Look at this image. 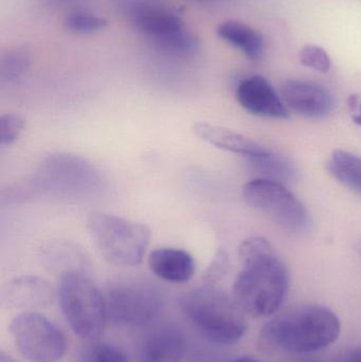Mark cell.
Listing matches in <instances>:
<instances>
[{
	"label": "cell",
	"instance_id": "obj_1",
	"mask_svg": "<svg viewBox=\"0 0 361 362\" xmlns=\"http://www.w3.org/2000/svg\"><path fill=\"white\" fill-rule=\"evenodd\" d=\"M243 268L233 284V298L246 314L264 318L275 314L290 289V272L268 240L250 238L239 248Z\"/></svg>",
	"mask_w": 361,
	"mask_h": 362
},
{
	"label": "cell",
	"instance_id": "obj_2",
	"mask_svg": "<svg viewBox=\"0 0 361 362\" xmlns=\"http://www.w3.org/2000/svg\"><path fill=\"white\" fill-rule=\"evenodd\" d=\"M180 306L197 331L214 344L231 346L245 335L246 313L235 298L212 284L187 293Z\"/></svg>",
	"mask_w": 361,
	"mask_h": 362
},
{
	"label": "cell",
	"instance_id": "obj_3",
	"mask_svg": "<svg viewBox=\"0 0 361 362\" xmlns=\"http://www.w3.org/2000/svg\"><path fill=\"white\" fill-rule=\"evenodd\" d=\"M337 315L324 306H304L267 323L263 335L278 348L295 353L317 352L341 336Z\"/></svg>",
	"mask_w": 361,
	"mask_h": 362
},
{
	"label": "cell",
	"instance_id": "obj_4",
	"mask_svg": "<svg viewBox=\"0 0 361 362\" xmlns=\"http://www.w3.org/2000/svg\"><path fill=\"white\" fill-rule=\"evenodd\" d=\"M123 10L134 29L159 50L182 57L199 50V38L170 6L156 0H127Z\"/></svg>",
	"mask_w": 361,
	"mask_h": 362
},
{
	"label": "cell",
	"instance_id": "obj_5",
	"mask_svg": "<svg viewBox=\"0 0 361 362\" xmlns=\"http://www.w3.org/2000/svg\"><path fill=\"white\" fill-rule=\"evenodd\" d=\"M87 229L100 255L112 265H138L150 245L148 226L101 211L89 213Z\"/></svg>",
	"mask_w": 361,
	"mask_h": 362
},
{
	"label": "cell",
	"instance_id": "obj_6",
	"mask_svg": "<svg viewBox=\"0 0 361 362\" xmlns=\"http://www.w3.org/2000/svg\"><path fill=\"white\" fill-rule=\"evenodd\" d=\"M59 300L74 334L83 339H93L103 333L108 317L107 300L86 274L78 270L63 272Z\"/></svg>",
	"mask_w": 361,
	"mask_h": 362
},
{
	"label": "cell",
	"instance_id": "obj_7",
	"mask_svg": "<svg viewBox=\"0 0 361 362\" xmlns=\"http://www.w3.org/2000/svg\"><path fill=\"white\" fill-rule=\"evenodd\" d=\"M244 197L252 208L271 217L283 229L302 233L311 226L304 204L284 183L265 178L250 180L244 185Z\"/></svg>",
	"mask_w": 361,
	"mask_h": 362
},
{
	"label": "cell",
	"instance_id": "obj_8",
	"mask_svg": "<svg viewBox=\"0 0 361 362\" xmlns=\"http://www.w3.org/2000/svg\"><path fill=\"white\" fill-rule=\"evenodd\" d=\"M10 333L17 350L29 362H57L67 350L61 329L38 313L17 315L11 322Z\"/></svg>",
	"mask_w": 361,
	"mask_h": 362
},
{
	"label": "cell",
	"instance_id": "obj_9",
	"mask_svg": "<svg viewBox=\"0 0 361 362\" xmlns=\"http://www.w3.org/2000/svg\"><path fill=\"white\" fill-rule=\"evenodd\" d=\"M108 317L123 325H140L154 319L160 312L158 293L143 285H122L108 295Z\"/></svg>",
	"mask_w": 361,
	"mask_h": 362
},
{
	"label": "cell",
	"instance_id": "obj_10",
	"mask_svg": "<svg viewBox=\"0 0 361 362\" xmlns=\"http://www.w3.org/2000/svg\"><path fill=\"white\" fill-rule=\"evenodd\" d=\"M281 97L288 110L305 118H324L334 107L329 89L313 81H285L281 86Z\"/></svg>",
	"mask_w": 361,
	"mask_h": 362
},
{
	"label": "cell",
	"instance_id": "obj_11",
	"mask_svg": "<svg viewBox=\"0 0 361 362\" xmlns=\"http://www.w3.org/2000/svg\"><path fill=\"white\" fill-rule=\"evenodd\" d=\"M237 100L239 105L250 114L271 119H288L290 110L281 95L262 76L244 78L237 87Z\"/></svg>",
	"mask_w": 361,
	"mask_h": 362
},
{
	"label": "cell",
	"instance_id": "obj_12",
	"mask_svg": "<svg viewBox=\"0 0 361 362\" xmlns=\"http://www.w3.org/2000/svg\"><path fill=\"white\" fill-rule=\"evenodd\" d=\"M40 180L49 187L61 191H84L91 189L97 180V172L83 159L69 155L51 157L40 169Z\"/></svg>",
	"mask_w": 361,
	"mask_h": 362
},
{
	"label": "cell",
	"instance_id": "obj_13",
	"mask_svg": "<svg viewBox=\"0 0 361 362\" xmlns=\"http://www.w3.org/2000/svg\"><path fill=\"white\" fill-rule=\"evenodd\" d=\"M150 272L161 280L186 283L194 276L196 264L190 253L182 249L157 248L148 257Z\"/></svg>",
	"mask_w": 361,
	"mask_h": 362
},
{
	"label": "cell",
	"instance_id": "obj_14",
	"mask_svg": "<svg viewBox=\"0 0 361 362\" xmlns=\"http://www.w3.org/2000/svg\"><path fill=\"white\" fill-rule=\"evenodd\" d=\"M193 133L215 148L241 155L248 159L262 154L267 150L241 134L207 122L194 123Z\"/></svg>",
	"mask_w": 361,
	"mask_h": 362
},
{
	"label": "cell",
	"instance_id": "obj_15",
	"mask_svg": "<svg viewBox=\"0 0 361 362\" xmlns=\"http://www.w3.org/2000/svg\"><path fill=\"white\" fill-rule=\"evenodd\" d=\"M51 288L37 276H21L8 282L1 293L2 303L8 308H33L48 303Z\"/></svg>",
	"mask_w": 361,
	"mask_h": 362
},
{
	"label": "cell",
	"instance_id": "obj_16",
	"mask_svg": "<svg viewBox=\"0 0 361 362\" xmlns=\"http://www.w3.org/2000/svg\"><path fill=\"white\" fill-rule=\"evenodd\" d=\"M186 350V340L176 329H163L153 334L140 353V362H180Z\"/></svg>",
	"mask_w": 361,
	"mask_h": 362
},
{
	"label": "cell",
	"instance_id": "obj_17",
	"mask_svg": "<svg viewBox=\"0 0 361 362\" xmlns=\"http://www.w3.org/2000/svg\"><path fill=\"white\" fill-rule=\"evenodd\" d=\"M216 33L220 40L243 53L250 61H259L264 54V36L246 23L224 21L218 25Z\"/></svg>",
	"mask_w": 361,
	"mask_h": 362
},
{
	"label": "cell",
	"instance_id": "obj_18",
	"mask_svg": "<svg viewBox=\"0 0 361 362\" xmlns=\"http://www.w3.org/2000/svg\"><path fill=\"white\" fill-rule=\"evenodd\" d=\"M331 175L361 196V157L347 151H335L328 163Z\"/></svg>",
	"mask_w": 361,
	"mask_h": 362
},
{
	"label": "cell",
	"instance_id": "obj_19",
	"mask_svg": "<svg viewBox=\"0 0 361 362\" xmlns=\"http://www.w3.org/2000/svg\"><path fill=\"white\" fill-rule=\"evenodd\" d=\"M252 167L262 174L265 180L288 183L296 180L297 171L294 163L281 155L275 154L267 148L262 154L248 159Z\"/></svg>",
	"mask_w": 361,
	"mask_h": 362
},
{
	"label": "cell",
	"instance_id": "obj_20",
	"mask_svg": "<svg viewBox=\"0 0 361 362\" xmlns=\"http://www.w3.org/2000/svg\"><path fill=\"white\" fill-rule=\"evenodd\" d=\"M31 67V55L25 48H14L0 57V80L6 84H17L27 76Z\"/></svg>",
	"mask_w": 361,
	"mask_h": 362
},
{
	"label": "cell",
	"instance_id": "obj_21",
	"mask_svg": "<svg viewBox=\"0 0 361 362\" xmlns=\"http://www.w3.org/2000/svg\"><path fill=\"white\" fill-rule=\"evenodd\" d=\"M108 21L99 15L86 11L70 12L64 21V27L76 34H91L107 27Z\"/></svg>",
	"mask_w": 361,
	"mask_h": 362
},
{
	"label": "cell",
	"instance_id": "obj_22",
	"mask_svg": "<svg viewBox=\"0 0 361 362\" xmlns=\"http://www.w3.org/2000/svg\"><path fill=\"white\" fill-rule=\"evenodd\" d=\"M301 64L309 69L321 74H328L332 67L330 55L322 47L316 45H307L299 53Z\"/></svg>",
	"mask_w": 361,
	"mask_h": 362
},
{
	"label": "cell",
	"instance_id": "obj_23",
	"mask_svg": "<svg viewBox=\"0 0 361 362\" xmlns=\"http://www.w3.org/2000/svg\"><path fill=\"white\" fill-rule=\"evenodd\" d=\"M25 127V121L20 115L4 114L0 117V144L11 146L18 139Z\"/></svg>",
	"mask_w": 361,
	"mask_h": 362
},
{
	"label": "cell",
	"instance_id": "obj_24",
	"mask_svg": "<svg viewBox=\"0 0 361 362\" xmlns=\"http://www.w3.org/2000/svg\"><path fill=\"white\" fill-rule=\"evenodd\" d=\"M86 362H129V359L116 346L107 344H97L87 352Z\"/></svg>",
	"mask_w": 361,
	"mask_h": 362
},
{
	"label": "cell",
	"instance_id": "obj_25",
	"mask_svg": "<svg viewBox=\"0 0 361 362\" xmlns=\"http://www.w3.org/2000/svg\"><path fill=\"white\" fill-rule=\"evenodd\" d=\"M228 262L227 253L225 251H218V255H215L213 262L206 272L205 280L207 281L208 284L213 285L216 281L220 280L226 274Z\"/></svg>",
	"mask_w": 361,
	"mask_h": 362
},
{
	"label": "cell",
	"instance_id": "obj_26",
	"mask_svg": "<svg viewBox=\"0 0 361 362\" xmlns=\"http://www.w3.org/2000/svg\"><path fill=\"white\" fill-rule=\"evenodd\" d=\"M347 362H361V349L352 352Z\"/></svg>",
	"mask_w": 361,
	"mask_h": 362
},
{
	"label": "cell",
	"instance_id": "obj_27",
	"mask_svg": "<svg viewBox=\"0 0 361 362\" xmlns=\"http://www.w3.org/2000/svg\"><path fill=\"white\" fill-rule=\"evenodd\" d=\"M0 362H17L11 355L6 354L4 350L0 351Z\"/></svg>",
	"mask_w": 361,
	"mask_h": 362
},
{
	"label": "cell",
	"instance_id": "obj_28",
	"mask_svg": "<svg viewBox=\"0 0 361 362\" xmlns=\"http://www.w3.org/2000/svg\"><path fill=\"white\" fill-rule=\"evenodd\" d=\"M353 120L356 124H358L360 127H361V103L360 104V112L353 117Z\"/></svg>",
	"mask_w": 361,
	"mask_h": 362
},
{
	"label": "cell",
	"instance_id": "obj_29",
	"mask_svg": "<svg viewBox=\"0 0 361 362\" xmlns=\"http://www.w3.org/2000/svg\"><path fill=\"white\" fill-rule=\"evenodd\" d=\"M231 362H258L252 358H248V357H242V358L235 359V361Z\"/></svg>",
	"mask_w": 361,
	"mask_h": 362
},
{
	"label": "cell",
	"instance_id": "obj_30",
	"mask_svg": "<svg viewBox=\"0 0 361 362\" xmlns=\"http://www.w3.org/2000/svg\"><path fill=\"white\" fill-rule=\"evenodd\" d=\"M51 1L57 2V4H64V2H69L71 0H51Z\"/></svg>",
	"mask_w": 361,
	"mask_h": 362
},
{
	"label": "cell",
	"instance_id": "obj_31",
	"mask_svg": "<svg viewBox=\"0 0 361 362\" xmlns=\"http://www.w3.org/2000/svg\"><path fill=\"white\" fill-rule=\"evenodd\" d=\"M195 1H205V0H195Z\"/></svg>",
	"mask_w": 361,
	"mask_h": 362
},
{
	"label": "cell",
	"instance_id": "obj_32",
	"mask_svg": "<svg viewBox=\"0 0 361 362\" xmlns=\"http://www.w3.org/2000/svg\"><path fill=\"white\" fill-rule=\"evenodd\" d=\"M360 251H361V249H360Z\"/></svg>",
	"mask_w": 361,
	"mask_h": 362
}]
</instances>
